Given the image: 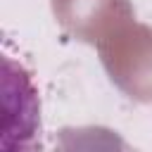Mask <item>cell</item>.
<instances>
[{
  "mask_svg": "<svg viewBox=\"0 0 152 152\" xmlns=\"http://www.w3.org/2000/svg\"><path fill=\"white\" fill-rule=\"evenodd\" d=\"M59 26L83 43H102L133 21L131 0H52Z\"/></svg>",
  "mask_w": 152,
  "mask_h": 152,
  "instance_id": "obj_2",
  "label": "cell"
},
{
  "mask_svg": "<svg viewBox=\"0 0 152 152\" xmlns=\"http://www.w3.org/2000/svg\"><path fill=\"white\" fill-rule=\"evenodd\" d=\"M55 152H138L107 126H66L57 133Z\"/></svg>",
  "mask_w": 152,
  "mask_h": 152,
  "instance_id": "obj_3",
  "label": "cell"
},
{
  "mask_svg": "<svg viewBox=\"0 0 152 152\" xmlns=\"http://www.w3.org/2000/svg\"><path fill=\"white\" fill-rule=\"evenodd\" d=\"M100 59L119 90L131 100L152 102V28L126 24L97 43Z\"/></svg>",
  "mask_w": 152,
  "mask_h": 152,
  "instance_id": "obj_1",
  "label": "cell"
}]
</instances>
